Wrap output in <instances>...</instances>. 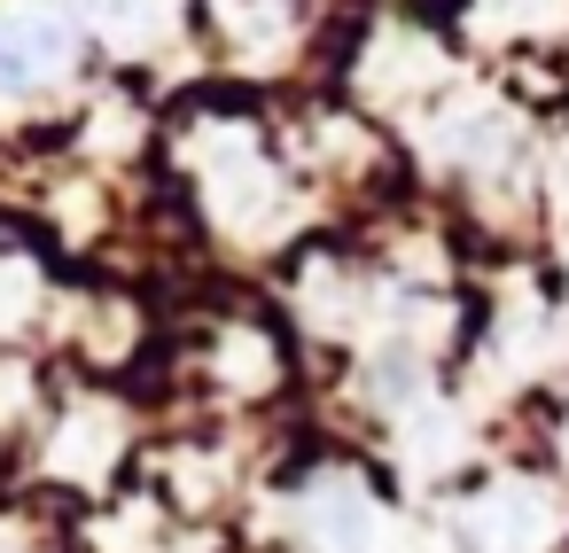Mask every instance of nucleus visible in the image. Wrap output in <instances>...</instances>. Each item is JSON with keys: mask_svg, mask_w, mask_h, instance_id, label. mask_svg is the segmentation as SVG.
<instances>
[{"mask_svg": "<svg viewBox=\"0 0 569 553\" xmlns=\"http://www.w3.org/2000/svg\"><path fill=\"white\" fill-rule=\"evenodd\" d=\"M110 444H118V421L79 413V421L63 429V444H56V467H63V475H79V483H94V475H102V460H110Z\"/></svg>", "mask_w": 569, "mask_h": 553, "instance_id": "obj_3", "label": "nucleus"}, {"mask_svg": "<svg viewBox=\"0 0 569 553\" xmlns=\"http://www.w3.org/2000/svg\"><path fill=\"white\" fill-rule=\"evenodd\" d=\"M32 79H40V56H32L24 24H0V87H9V94H24Z\"/></svg>", "mask_w": 569, "mask_h": 553, "instance_id": "obj_4", "label": "nucleus"}, {"mask_svg": "<svg viewBox=\"0 0 569 553\" xmlns=\"http://www.w3.org/2000/svg\"><path fill=\"white\" fill-rule=\"evenodd\" d=\"M305 537H312V553H375L382 545V514L367 506V491L320 483L305 499Z\"/></svg>", "mask_w": 569, "mask_h": 553, "instance_id": "obj_2", "label": "nucleus"}, {"mask_svg": "<svg viewBox=\"0 0 569 553\" xmlns=\"http://www.w3.org/2000/svg\"><path fill=\"white\" fill-rule=\"evenodd\" d=\"M24 312V273H9V265H0V328H9Z\"/></svg>", "mask_w": 569, "mask_h": 553, "instance_id": "obj_5", "label": "nucleus"}, {"mask_svg": "<svg viewBox=\"0 0 569 553\" xmlns=\"http://www.w3.org/2000/svg\"><path fill=\"white\" fill-rule=\"evenodd\" d=\"M546 530H553V514H546L538 483H491L483 506H476V545L483 553H538Z\"/></svg>", "mask_w": 569, "mask_h": 553, "instance_id": "obj_1", "label": "nucleus"}, {"mask_svg": "<svg viewBox=\"0 0 569 553\" xmlns=\"http://www.w3.org/2000/svg\"><path fill=\"white\" fill-rule=\"evenodd\" d=\"M24 390H32V382H24V366H0V421L24 405Z\"/></svg>", "mask_w": 569, "mask_h": 553, "instance_id": "obj_6", "label": "nucleus"}]
</instances>
